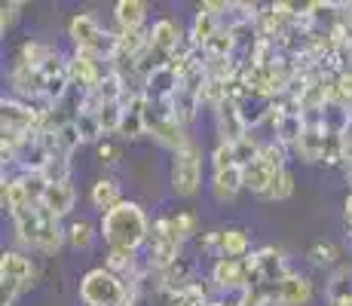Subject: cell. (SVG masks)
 <instances>
[{
	"label": "cell",
	"mask_w": 352,
	"mask_h": 306,
	"mask_svg": "<svg viewBox=\"0 0 352 306\" xmlns=\"http://www.w3.org/2000/svg\"><path fill=\"white\" fill-rule=\"evenodd\" d=\"M307 263H309V267H316V270H328V273H334V270L340 267V248H337L334 242H316V245H309Z\"/></svg>",
	"instance_id": "obj_28"
},
{
	"label": "cell",
	"mask_w": 352,
	"mask_h": 306,
	"mask_svg": "<svg viewBox=\"0 0 352 306\" xmlns=\"http://www.w3.org/2000/svg\"><path fill=\"white\" fill-rule=\"evenodd\" d=\"M288 153H291V151H288L285 144H279L276 138H270V141H263L261 156H257V160L267 162L273 172H285V168H288Z\"/></svg>",
	"instance_id": "obj_33"
},
{
	"label": "cell",
	"mask_w": 352,
	"mask_h": 306,
	"mask_svg": "<svg viewBox=\"0 0 352 306\" xmlns=\"http://www.w3.org/2000/svg\"><path fill=\"white\" fill-rule=\"evenodd\" d=\"M252 267H254V285H279L285 276H291L282 251H276L273 245H263V248L252 251Z\"/></svg>",
	"instance_id": "obj_12"
},
{
	"label": "cell",
	"mask_w": 352,
	"mask_h": 306,
	"mask_svg": "<svg viewBox=\"0 0 352 306\" xmlns=\"http://www.w3.org/2000/svg\"><path fill=\"white\" fill-rule=\"evenodd\" d=\"M199 95H193V92H187L184 86H181L178 92H175V98H172V111H175V117H178L181 126H187L193 117H196V111H199Z\"/></svg>",
	"instance_id": "obj_31"
},
{
	"label": "cell",
	"mask_w": 352,
	"mask_h": 306,
	"mask_svg": "<svg viewBox=\"0 0 352 306\" xmlns=\"http://www.w3.org/2000/svg\"><path fill=\"white\" fill-rule=\"evenodd\" d=\"M151 34V46L162 56L172 58L175 52L181 50V43H184V37H181V25L175 22V19H157L153 22V28L147 31Z\"/></svg>",
	"instance_id": "obj_18"
},
{
	"label": "cell",
	"mask_w": 352,
	"mask_h": 306,
	"mask_svg": "<svg viewBox=\"0 0 352 306\" xmlns=\"http://www.w3.org/2000/svg\"><path fill=\"white\" fill-rule=\"evenodd\" d=\"M80 300L83 306H129V288L117 273L96 267L80 278Z\"/></svg>",
	"instance_id": "obj_3"
},
{
	"label": "cell",
	"mask_w": 352,
	"mask_h": 306,
	"mask_svg": "<svg viewBox=\"0 0 352 306\" xmlns=\"http://www.w3.org/2000/svg\"><path fill=\"white\" fill-rule=\"evenodd\" d=\"M181 89V80L178 74L172 71V67H160V71H153L151 77H144V83H141V92H144L147 101H157V105H166V101L175 98V92Z\"/></svg>",
	"instance_id": "obj_17"
},
{
	"label": "cell",
	"mask_w": 352,
	"mask_h": 306,
	"mask_svg": "<svg viewBox=\"0 0 352 306\" xmlns=\"http://www.w3.org/2000/svg\"><path fill=\"white\" fill-rule=\"evenodd\" d=\"M175 261H181V242L168 233L166 223H162V217H160V221L153 223V230H151V239H147L144 263H147L151 273H162V270H168Z\"/></svg>",
	"instance_id": "obj_11"
},
{
	"label": "cell",
	"mask_w": 352,
	"mask_h": 306,
	"mask_svg": "<svg viewBox=\"0 0 352 306\" xmlns=\"http://www.w3.org/2000/svg\"><path fill=\"white\" fill-rule=\"evenodd\" d=\"M273 168L267 166V162H261V160H254L252 166H245L242 168V181H245V190H252V193L261 199L263 193L270 190V184H273Z\"/></svg>",
	"instance_id": "obj_26"
},
{
	"label": "cell",
	"mask_w": 352,
	"mask_h": 306,
	"mask_svg": "<svg viewBox=\"0 0 352 306\" xmlns=\"http://www.w3.org/2000/svg\"><path fill=\"white\" fill-rule=\"evenodd\" d=\"M236 166V151L233 144H224V141H218L212 151V172H224V168H233Z\"/></svg>",
	"instance_id": "obj_39"
},
{
	"label": "cell",
	"mask_w": 352,
	"mask_h": 306,
	"mask_svg": "<svg viewBox=\"0 0 352 306\" xmlns=\"http://www.w3.org/2000/svg\"><path fill=\"white\" fill-rule=\"evenodd\" d=\"M245 190V181H242V168H224V172H212V196L218 202H233L236 196Z\"/></svg>",
	"instance_id": "obj_21"
},
{
	"label": "cell",
	"mask_w": 352,
	"mask_h": 306,
	"mask_svg": "<svg viewBox=\"0 0 352 306\" xmlns=\"http://www.w3.org/2000/svg\"><path fill=\"white\" fill-rule=\"evenodd\" d=\"M19 10H22V0H10V3H3L0 6V31H10L12 25H16V19H19Z\"/></svg>",
	"instance_id": "obj_40"
},
{
	"label": "cell",
	"mask_w": 352,
	"mask_h": 306,
	"mask_svg": "<svg viewBox=\"0 0 352 306\" xmlns=\"http://www.w3.org/2000/svg\"><path fill=\"white\" fill-rule=\"evenodd\" d=\"M291 193H294V175L285 168V172H276L273 175V184H270V190L261 196V199H267V202H285Z\"/></svg>",
	"instance_id": "obj_37"
},
{
	"label": "cell",
	"mask_w": 352,
	"mask_h": 306,
	"mask_svg": "<svg viewBox=\"0 0 352 306\" xmlns=\"http://www.w3.org/2000/svg\"><path fill=\"white\" fill-rule=\"evenodd\" d=\"M199 248L212 254L214 261L221 257H248L252 254V236L242 227H224V230H208L199 239Z\"/></svg>",
	"instance_id": "obj_9"
},
{
	"label": "cell",
	"mask_w": 352,
	"mask_h": 306,
	"mask_svg": "<svg viewBox=\"0 0 352 306\" xmlns=\"http://www.w3.org/2000/svg\"><path fill=\"white\" fill-rule=\"evenodd\" d=\"M313 297H316L313 278L300 276V273L285 276L273 288V306H309L313 303Z\"/></svg>",
	"instance_id": "obj_14"
},
{
	"label": "cell",
	"mask_w": 352,
	"mask_h": 306,
	"mask_svg": "<svg viewBox=\"0 0 352 306\" xmlns=\"http://www.w3.org/2000/svg\"><path fill=\"white\" fill-rule=\"evenodd\" d=\"M58 50L52 43H46V40H25L22 46H19V58L22 65H34V67H43L50 58H56Z\"/></svg>",
	"instance_id": "obj_27"
},
{
	"label": "cell",
	"mask_w": 352,
	"mask_h": 306,
	"mask_svg": "<svg viewBox=\"0 0 352 306\" xmlns=\"http://www.w3.org/2000/svg\"><path fill=\"white\" fill-rule=\"evenodd\" d=\"M34 270L31 257L22 251H3L0 254V306H16V300L34 285Z\"/></svg>",
	"instance_id": "obj_5"
},
{
	"label": "cell",
	"mask_w": 352,
	"mask_h": 306,
	"mask_svg": "<svg viewBox=\"0 0 352 306\" xmlns=\"http://www.w3.org/2000/svg\"><path fill=\"white\" fill-rule=\"evenodd\" d=\"M113 22H117L120 31H144L147 3H141V0H120L113 6Z\"/></svg>",
	"instance_id": "obj_22"
},
{
	"label": "cell",
	"mask_w": 352,
	"mask_h": 306,
	"mask_svg": "<svg viewBox=\"0 0 352 306\" xmlns=\"http://www.w3.org/2000/svg\"><path fill=\"white\" fill-rule=\"evenodd\" d=\"M74 122H77V132H80V138H83V144H101L104 129H101V122H98V113L80 111L77 117H74Z\"/></svg>",
	"instance_id": "obj_32"
},
{
	"label": "cell",
	"mask_w": 352,
	"mask_h": 306,
	"mask_svg": "<svg viewBox=\"0 0 352 306\" xmlns=\"http://www.w3.org/2000/svg\"><path fill=\"white\" fill-rule=\"evenodd\" d=\"M50 111V105H28L22 98H3L0 101V126H3V135L10 138H28L31 132H37L40 122H43V113Z\"/></svg>",
	"instance_id": "obj_7"
},
{
	"label": "cell",
	"mask_w": 352,
	"mask_h": 306,
	"mask_svg": "<svg viewBox=\"0 0 352 306\" xmlns=\"http://www.w3.org/2000/svg\"><path fill=\"white\" fill-rule=\"evenodd\" d=\"M328 306H352V294H346V297H340V300H331Z\"/></svg>",
	"instance_id": "obj_43"
},
{
	"label": "cell",
	"mask_w": 352,
	"mask_h": 306,
	"mask_svg": "<svg viewBox=\"0 0 352 306\" xmlns=\"http://www.w3.org/2000/svg\"><path fill=\"white\" fill-rule=\"evenodd\" d=\"M208 306H230V303H224V300H214V303H208Z\"/></svg>",
	"instance_id": "obj_44"
},
{
	"label": "cell",
	"mask_w": 352,
	"mask_h": 306,
	"mask_svg": "<svg viewBox=\"0 0 352 306\" xmlns=\"http://www.w3.org/2000/svg\"><path fill=\"white\" fill-rule=\"evenodd\" d=\"M144 92L141 89H135V92H129L126 95V101H123V129H120V135L123 138H138V135H147V129H144Z\"/></svg>",
	"instance_id": "obj_19"
},
{
	"label": "cell",
	"mask_w": 352,
	"mask_h": 306,
	"mask_svg": "<svg viewBox=\"0 0 352 306\" xmlns=\"http://www.w3.org/2000/svg\"><path fill=\"white\" fill-rule=\"evenodd\" d=\"M261 147H263V141L257 138L254 132H248L242 141H236V144H233V151H236V166H239V168L252 166L257 156H261Z\"/></svg>",
	"instance_id": "obj_36"
},
{
	"label": "cell",
	"mask_w": 352,
	"mask_h": 306,
	"mask_svg": "<svg viewBox=\"0 0 352 306\" xmlns=\"http://www.w3.org/2000/svg\"><path fill=\"white\" fill-rule=\"evenodd\" d=\"M352 294V263H340V267L331 273L328 282V303L331 300H340V297Z\"/></svg>",
	"instance_id": "obj_34"
},
{
	"label": "cell",
	"mask_w": 352,
	"mask_h": 306,
	"mask_svg": "<svg viewBox=\"0 0 352 306\" xmlns=\"http://www.w3.org/2000/svg\"><path fill=\"white\" fill-rule=\"evenodd\" d=\"M10 86L16 92V98L28 101V105H43V89H46V80H43V71L34 65H22L16 61L10 71Z\"/></svg>",
	"instance_id": "obj_13"
},
{
	"label": "cell",
	"mask_w": 352,
	"mask_h": 306,
	"mask_svg": "<svg viewBox=\"0 0 352 306\" xmlns=\"http://www.w3.org/2000/svg\"><path fill=\"white\" fill-rule=\"evenodd\" d=\"M214 132H218V141H224V144H236V141H242L252 132L236 101L227 98L224 105L214 111Z\"/></svg>",
	"instance_id": "obj_15"
},
{
	"label": "cell",
	"mask_w": 352,
	"mask_h": 306,
	"mask_svg": "<svg viewBox=\"0 0 352 306\" xmlns=\"http://www.w3.org/2000/svg\"><path fill=\"white\" fill-rule=\"evenodd\" d=\"M324 151H328V132L324 129H307L294 147V153L303 162H324Z\"/></svg>",
	"instance_id": "obj_24"
},
{
	"label": "cell",
	"mask_w": 352,
	"mask_h": 306,
	"mask_svg": "<svg viewBox=\"0 0 352 306\" xmlns=\"http://www.w3.org/2000/svg\"><path fill=\"white\" fill-rule=\"evenodd\" d=\"M151 221H147L144 208L138 202L123 199L117 208H111L107 215H101L98 236L107 242V248H135L147 245L151 239Z\"/></svg>",
	"instance_id": "obj_1"
},
{
	"label": "cell",
	"mask_w": 352,
	"mask_h": 306,
	"mask_svg": "<svg viewBox=\"0 0 352 306\" xmlns=\"http://www.w3.org/2000/svg\"><path fill=\"white\" fill-rule=\"evenodd\" d=\"M74 206H77V187H74L71 181L50 184V190H46V196H43V208H50V212L62 221V217L74 212Z\"/></svg>",
	"instance_id": "obj_20"
},
{
	"label": "cell",
	"mask_w": 352,
	"mask_h": 306,
	"mask_svg": "<svg viewBox=\"0 0 352 306\" xmlns=\"http://www.w3.org/2000/svg\"><path fill=\"white\" fill-rule=\"evenodd\" d=\"M98 156H101V162H107V166H117L120 162V147L113 144V141H101L98 144Z\"/></svg>",
	"instance_id": "obj_41"
},
{
	"label": "cell",
	"mask_w": 352,
	"mask_h": 306,
	"mask_svg": "<svg viewBox=\"0 0 352 306\" xmlns=\"http://www.w3.org/2000/svg\"><path fill=\"white\" fill-rule=\"evenodd\" d=\"M218 31H221V19H214V16H208V12L196 10L193 25H190V34H187V37L193 40V46L206 50V43H208V40H212Z\"/></svg>",
	"instance_id": "obj_29"
},
{
	"label": "cell",
	"mask_w": 352,
	"mask_h": 306,
	"mask_svg": "<svg viewBox=\"0 0 352 306\" xmlns=\"http://www.w3.org/2000/svg\"><path fill=\"white\" fill-rule=\"evenodd\" d=\"M89 202H92V208L107 215L111 208H117L120 202H123V190H120V184L113 178H98L89 190Z\"/></svg>",
	"instance_id": "obj_23"
},
{
	"label": "cell",
	"mask_w": 352,
	"mask_h": 306,
	"mask_svg": "<svg viewBox=\"0 0 352 306\" xmlns=\"http://www.w3.org/2000/svg\"><path fill=\"white\" fill-rule=\"evenodd\" d=\"M123 105H104L98 111V122L101 129H104V138L107 135H120V129H123Z\"/></svg>",
	"instance_id": "obj_38"
},
{
	"label": "cell",
	"mask_w": 352,
	"mask_h": 306,
	"mask_svg": "<svg viewBox=\"0 0 352 306\" xmlns=\"http://www.w3.org/2000/svg\"><path fill=\"white\" fill-rule=\"evenodd\" d=\"M144 129H147V135H151L157 144H162L166 151H172V153L190 144V138H187V126H181L178 117H175L172 101H166V105L147 101L144 105Z\"/></svg>",
	"instance_id": "obj_4"
},
{
	"label": "cell",
	"mask_w": 352,
	"mask_h": 306,
	"mask_svg": "<svg viewBox=\"0 0 352 306\" xmlns=\"http://www.w3.org/2000/svg\"><path fill=\"white\" fill-rule=\"evenodd\" d=\"M40 175L46 178V184H62V181H71V156H65V153H50V160L43 162Z\"/></svg>",
	"instance_id": "obj_30"
},
{
	"label": "cell",
	"mask_w": 352,
	"mask_h": 306,
	"mask_svg": "<svg viewBox=\"0 0 352 306\" xmlns=\"http://www.w3.org/2000/svg\"><path fill=\"white\" fill-rule=\"evenodd\" d=\"M67 67H71V83L74 89L80 92H96L101 86V80L111 74V65H107L101 56L96 52H86V50H74L67 56Z\"/></svg>",
	"instance_id": "obj_10"
},
{
	"label": "cell",
	"mask_w": 352,
	"mask_h": 306,
	"mask_svg": "<svg viewBox=\"0 0 352 306\" xmlns=\"http://www.w3.org/2000/svg\"><path fill=\"white\" fill-rule=\"evenodd\" d=\"M254 285V267L252 254L248 257H221L212 263V288L221 294H239Z\"/></svg>",
	"instance_id": "obj_8"
},
{
	"label": "cell",
	"mask_w": 352,
	"mask_h": 306,
	"mask_svg": "<svg viewBox=\"0 0 352 306\" xmlns=\"http://www.w3.org/2000/svg\"><path fill=\"white\" fill-rule=\"evenodd\" d=\"M37 215H40V230H37V248L34 251L56 254V251L67 242V227H62V221H58V217L52 215L50 208H43V206L37 208Z\"/></svg>",
	"instance_id": "obj_16"
},
{
	"label": "cell",
	"mask_w": 352,
	"mask_h": 306,
	"mask_svg": "<svg viewBox=\"0 0 352 306\" xmlns=\"http://www.w3.org/2000/svg\"><path fill=\"white\" fill-rule=\"evenodd\" d=\"M162 223H166V230L175 236L181 245L187 239H193L196 233H199V217L193 212H175V215H166L162 217Z\"/></svg>",
	"instance_id": "obj_25"
},
{
	"label": "cell",
	"mask_w": 352,
	"mask_h": 306,
	"mask_svg": "<svg viewBox=\"0 0 352 306\" xmlns=\"http://www.w3.org/2000/svg\"><path fill=\"white\" fill-rule=\"evenodd\" d=\"M96 227H92L89 221H74L71 227H67V245L77 251H89L92 242H96Z\"/></svg>",
	"instance_id": "obj_35"
},
{
	"label": "cell",
	"mask_w": 352,
	"mask_h": 306,
	"mask_svg": "<svg viewBox=\"0 0 352 306\" xmlns=\"http://www.w3.org/2000/svg\"><path fill=\"white\" fill-rule=\"evenodd\" d=\"M343 217H346V227L352 230V190H349L346 202H343Z\"/></svg>",
	"instance_id": "obj_42"
},
{
	"label": "cell",
	"mask_w": 352,
	"mask_h": 306,
	"mask_svg": "<svg viewBox=\"0 0 352 306\" xmlns=\"http://www.w3.org/2000/svg\"><path fill=\"white\" fill-rule=\"evenodd\" d=\"M67 37H71L74 50L96 52L107 65H111L113 52H117V31H104L92 12H77V16L67 22Z\"/></svg>",
	"instance_id": "obj_2"
},
{
	"label": "cell",
	"mask_w": 352,
	"mask_h": 306,
	"mask_svg": "<svg viewBox=\"0 0 352 306\" xmlns=\"http://www.w3.org/2000/svg\"><path fill=\"white\" fill-rule=\"evenodd\" d=\"M168 181H172V190L181 196V199H190V196L199 193L202 184V151L196 141H190L187 147L172 153V172H168Z\"/></svg>",
	"instance_id": "obj_6"
}]
</instances>
